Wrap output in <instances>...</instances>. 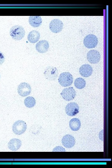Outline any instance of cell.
Returning <instances> with one entry per match:
<instances>
[{
    "instance_id": "11",
    "label": "cell",
    "mask_w": 112,
    "mask_h": 168,
    "mask_svg": "<svg viewBox=\"0 0 112 168\" xmlns=\"http://www.w3.org/2000/svg\"><path fill=\"white\" fill-rule=\"evenodd\" d=\"M63 145L67 148H71L73 147L75 143L74 137L70 134H66L62 139Z\"/></svg>"
},
{
    "instance_id": "7",
    "label": "cell",
    "mask_w": 112,
    "mask_h": 168,
    "mask_svg": "<svg viewBox=\"0 0 112 168\" xmlns=\"http://www.w3.org/2000/svg\"><path fill=\"white\" fill-rule=\"evenodd\" d=\"M18 94L22 97H25L29 95L31 93V88L28 83L23 82L19 85L17 88Z\"/></svg>"
},
{
    "instance_id": "14",
    "label": "cell",
    "mask_w": 112,
    "mask_h": 168,
    "mask_svg": "<svg viewBox=\"0 0 112 168\" xmlns=\"http://www.w3.org/2000/svg\"><path fill=\"white\" fill-rule=\"evenodd\" d=\"M21 145V140L16 138L11 139L8 144V148L13 151L17 150L20 148Z\"/></svg>"
},
{
    "instance_id": "17",
    "label": "cell",
    "mask_w": 112,
    "mask_h": 168,
    "mask_svg": "<svg viewBox=\"0 0 112 168\" xmlns=\"http://www.w3.org/2000/svg\"><path fill=\"white\" fill-rule=\"evenodd\" d=\"M81 125V124L80 120L77 118L72 119L69 123L70 128L73 131L78 130L80 128Z\"/></svg>"
},
{
    "instance_id": "13",
    "label": "cell",
    "mask_w": 112,
    "mask_h": 168,
    "mask_svg": "<svg viewBox=\"0 0 112 168\" xmlns=\"http://www.w3.org/2000/svg\"><path fill=\"white\" fill-rule=\"evenodd\" d=\"M80 74L85 77H90L93 72L92 67L89 64H84L82 65L79 68Z\"/></svg>"
},
{
    "instance_id": "23",
    "label": "cell",
    "mask_w": 112,
    "mask_h": 168,
    "mask_svg": "<svg viewBox=\"0 0 112 168\" xmlns=\"http://www.w3.org/2000/svg\"></svg>"
},
{
    "instance_id": "4",
    "label": "cell",
    "mask_w": 112,
    "mask_h": 168,
    "mask_svg": "<svg viewBox=\"0 0 112 168\" xmlns=\"http://www.w3.org/2000/svg\"><path fill=\"white\" fill-rule=\"evenodd\" d=\"M58 71L57 68L53 66H49L44 70V74L45 77L49 81H54L58 75Z\"/></svg>"
},
{
    "instance_id": "9",
    "label": "cell",
    "mask_w": 112,
    "mask_h": 168,
    "mask_svg": "<svg viewBox=\"0 0 112 168\" xmlns=\"http://www.w3.org/2000/svg\"><path fill=\"white\" fill-rule=\"evenodd\" d=\"M100 58V53L96 50H90L87 54V59L91 63L96 64L98 63Z\"/></svg>"
},
{
    "instance_id": "2",
    "label": "cell",
    "mask_w": 112,
    "mask_h": 168,
    "mask_svg": "<svg viewBox=\"0 0 112 168\" xmlns=\"http://www.w3.org/2000/svg\"><path fill=\"white\" fill-rule=\"evenodd\" d=\"M58 82L62 86L67 87L71 86L73 82V78L70 73L68 72H63L60 74Z\"/></svg>"
},
{
    "instance_id": "18",
    "label": "cell",
    "mask_w": 112,
    "mask_h": 168,
    "mask_svg": "<svg viewBox=\"0 0 112 168\" xmlns=\"http://www.w3.org/2000/svg\"><path fill=\"white\" fill-rule=\"evenodd\" d=\"M24 103L26 107L29 108H32L36 104L35 100L32 96H28L24 100Z\"/></svg>"
},
{
    "instance_id": "15",
    "label": "cell",
    "mask_w": 112,
    "mask_h": 168,
    "mask_svg": "<svg viewBox=\"0 0 112 168\" xmlns=\"http://www.w3.org/2000/svg\"><path fill=\"white\" fill-rule=\"evenodd\" d=\"M29 22L32 27H37L42 23V18L39 16H30L29 18Z\"/></svg>"
},
{
    "instance_id": "6",
    "label": "cell",
    "mask_w": 112,
    "mask_h": 168,
    "mask_svg": "<svg viewBox=\"0 0 112 168\" xmlns=\"http://www.w3.org/2000/svg\"><path fill=\"white\" fill-rule=\"evenodd\" d=\"M62 97L67 101H70L75 97L76 93L75 90L72 87L64 89L60 93Z\"/></svg>"
},
{
    "instance_id": "12",
    "label": "cell",
    "mask_w": 112,
    "mask_h": 168,
    "mask_svg": "<svg viewBox=\"0 0 112 168\" xmlns=\"http://www.w3.org/2000/svg\"><path fill=\"white\" fill-rule=\"evenodd\" d=\"M49 47V43L45 40H42L39 41L36 44L35 48L39 53H44L46 52Z\"/></svg>"
},
{
    "instance_id": "1",
    "label": "cell",
    "mask_w": 112,
    "mask_h": 168,
    "mask_svg": "<svg viewBox=\"0 0 112 168\" xmlns=\"http://www.w3.org/2000/svg\"><path fill=\"white\" fill-rule=\"evenodd\" d=\"M25 33L23 28L18 25L12 26L10 31V35L13 39L17 40L22 39L24 37Z\"/></svg>"
},
{
    "instance_id": "3",
    "label": "cell",
    "mask_w": 112,
    "mask_h": 168,
    "mask_svg": "<svg viewBox=\"0 0 112 168\" xmlns=\"http://www.w3.org/2000/svg\"><path fill=\"white\" fill-rule=\"evenodd\" d=\"M27 128L26 123L22 120H18L13 124L12 129L13 133L16 135H20L23 133Z\"/></svg>"
},
{
    "instance_id": "10",
    "label": "cell",
    "mask_w": 112,
    "mask_h": 168,
    "mask_svg": "<svg viewBox=\"0 0 112 168\" xmlns=\"http://www.w3.org/2000/svg\"><path fill=\"white\" fill-rule=\"evenodd\" d=\"M79 107L77 103L71 102L68 104L65 107L66 113L69 116H75L79 112Z\"/></svg>"
},
{
    "instance_id": "22",
    "label": "cell",
    "mask_w": 112,
    "mask_h": 168,
    "mask_svg": "<svg viewBox=\"0 0 112 168\" xmlns=\"http://www.w3.org/2000/svg\"><path fill=\"white\" fill-rule=\"evenodd\" d=\"M103 131V130L101 131V132L99 133V138L102 141H103V138H103V132H102Z\"/></svg>"
},
{
    "instance_id": "21",
    "label": "cell",
    "mask_w": 112,
    "mask_h": 168,
    "mask_svg": "<svg viewBox=\"0 0 112 168\" xmlns=\"http://www.w3.org/2000/svg\"><path fill=\"white\" fill-rule=\"evenodd\" d=\"M4 61V57L3 54L0 51V65L2 64Z\"/></svg>"
},
{
    "instance_id": "19",
    "label": "cell",
    "mask_w": 112,
    "mask_h": 168,
    "mask_svg": "<svg viewBox=\"0 0 112 168\" xmlns=\"http://www.w3.org/2000/svg\"><path fill=\"white\" fill-rule=\"evenodd\" d=\"M74 85L76 88L78 89H82L86 86V82L83 78L78 77L75 80Z\"/></svg>"
},
{
    "instance_id": "16",
    "label": "cell",
    "mask_w": 112,
    "mask_h": 168,
    "mask_svg": "<svg viewBox=\"0 0 112 168\" xmlns=\"http://www.w3.org/2000/svg\"><path fill=\"white\" fill-rule=\"evenodd\" d=\"M40 36V33L38 31L33 30L28 34L27 39L30 43H35L39 40Z\"/></svg>"
},
{
    "instance_id": "8",
    "label": "cell",
    "mask_w": 112,
    "mask_h": 168,
    "mask_svg": "<svg viewBox=\"0 0 112 168\" xmlns=\"http://www.w3.org/2000/svg\"><path fill=\"white\" fill-rule=\"evenodd\" d=\"M63 27V22L58 19H54L50 22L49 28L51 31L54 33H57L60 32Z\"/></svg>"
},
{
    "instance_id": "5",
    "label": "cell",
    "mask_w": 112,
    "mask_h": 168,
    "mask_svg": "<svg viewBox=\"0 0 112 168\" xmlns=\"http://www.w3.org/2000/svg\"><path fill=\"white\" fill-rule=\"evenodd\" d=\"M83 44L87 48H95L97 45L98 40L97 37L93 34H89L86 36L83 39Z\"/></svg>"
},
{
    "instance_id": "20",
    "label": "cell",
    "mask_w": 112,
    "mask_h": 168,
    "mask_svg": "<svg viewBox=\"0 0 112 168\" xmlns=\"http://www.w3.org/2000/svg\"><path fill=\"white\" fill-rule=\"evenodd\" d=\"M53 152H66V150L63 147L58 146L55 147Z\"/></svg>"
}]
</instances>
